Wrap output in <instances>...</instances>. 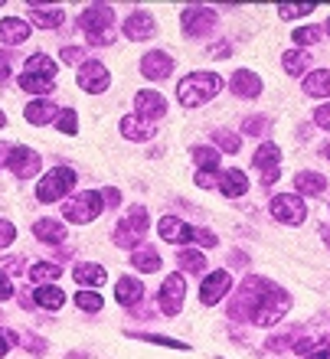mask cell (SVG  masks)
<instances>
[{
	"mask_svg": "<svg viewBox=\"0 0 330 359\" xmlns=\"http://www.w3.org/2000/svg\"><path fill=\"white\" fill-rule=\"evenodd\" d=\"M282 66L288 76H304V72L311 69V53H308V49H288L282 56Z\"/></svg>",
	"mask_w": 330,
	"mask_h": 359,
	"instance_id": "29",
	"label": "cell"
},
{
	"mask_svg": "<svg viewBox=\"0 0 330 359\" xmlns=\"http://www.w3.org/2000/svg\"><path fill=\"white\" fill-rule=\"evenodd\" d=\"M229 88H232L236 98H258V95H262V79L255 76L252 69H239V72H232V79H229Z\"/></svg>",
	"mask_w": 330,
	"mask_h": 359,
	"instance_id": "18",
	"label": "cell"
},
{
	"mask_svg": "<svg viewBox=\"0 0 330 359\" xmlns=\"http://www.w3.org/2000/svg\"><path fill=\"white\" fill-rule=\"evenodd\" d=\"M183 297H187V281H183V274H180V271L167 274V278H164V284H161V294H157L161 311L167 313V317L180 313V307H183Z\"/></svg>",
	"mask_w": 330,
	"mask_h": 359,
	"instance_id": "10",
	"label": "cell"
},
{
	"mask_svg": "<svg viewBox=\"0 0 330 359\" xmlns=\"http://www.w3.org/2000/svg\"><path fill=\"white\" fill-rule=\"evenodd\" d=\"M76 82H79L82 92L102 95V92H108V86H112V76H108V69H105L102 62H95L92 59V62H82V66H79Z\"/></svg>",
	"mask_w": 330,
	"mask_h": 359,
	"instance_id": "12",
	"label": "cell"
},
{
	"mask_svg": "<svg viewBox=\"0 0 330 359\" xmlns=\"http://www.w3.org/2000/svg\"><path fill=\"white\" fill-rule=\"evenodd\" d=\"M29 36V23L20 17H7L0 20V43H7V46H20V43H27Z\"/></svg>",
	"mask_w": 330,
	"mask_h": 359,
	"instance_id": "21",
	"label": "cell"
},
{
	"mask_svg": "<svg viewBox=\"0 0 330 359\" xmlns=\"http://www.w3.org/2000/svg\"><path fill=\"white\" fill-rule=\"evenodd\" d=\"M10 346H13V337H10V333H0V359L10 353Z\"/></svg>",
	"mask_w": 330,
	"mask_h": 359,
	"instance_id": "50",
	"label": "cell"
},
{
	"mask_svg": "<svg viewBox=\"0 0 330 359\" xmlns=\"http://www.w3.org/2000/svg\"><path fill=\"white\" fill-rule=\"evenodd\" d=\"M252 163H255V170H262V183L272 187L275 180H278V173H282V151H278L272 141H265L262 147L255 151Z\"/></svg>",
	"mask_w": 330,
	"mask_h": 359,
	"instance_id": "14",
	"label": "cell"
},
{
	"mask_svg": "<svg viewBox=\"0 0 330 359\" xmlns=\"http://www.w3.org/2000/svg\"><path fill=\"white\" fill-rule=\"evenodd\" d=\"M33 232H37L39 242H49V245H62L69 238V229H62V222H56V219H39Z\"/></svg>",
	"mask_w": 330,
	"mask_h": 359,
	"instance_id": "26",
	"label": "cell"
},
{
	"mask_svg": "<svg viewBox=\"0 0 330 359\" xmlns=\"http://www.w3.org/2000/svg\"><path fill=\"white\" fill-rule=\"evenodd\" d=\"M76 307L85 311V313H98L105 307V301H102V294H95V291H79L76 294Z\"/></svg>",
	"mask_w": 330,
	"mask_h": 359,
	"instance_id": "36",
	"label": "cell"
},
{
	"mask_svg": "<svg viewBox=\"0 0 330 359\" xmlns=\"http://www.w3.org/2000/svg\"><path fill=\"white\" fill-rule=\"evenodd\" d=\"M314 4H282L278 7V17L282 20H301V17H311Z\"/></svg>",
	"mask_w": 330,
	"mask_h": 359,
	"instance_id": "40",
	"label": "cell"
},
{
	"mask_svg": "<svg viewBox=\"0 0 330 359\" xmlns=\"http://www.w3.org/2000/svg\"><path fill=\"white\" fill-rule=\"evenodd\" d=\"M62 59H66V62H82V49L79 46H62Z\"/></svg>",
	"mask_w": 330,
	"mask_h": 359,
	"instance_id": "48",
	"label": "cell"
},
{
	"mask_svg": "<svg viewBox=\"0 0 330 359\" xmlns=\"http://www.w3.org/2000/svg\"><path fill=\"white\" fill-rule=\"evenodd\" d=\"M29 20H33L39 29H59V27H62V20H66V13H62L59 7H49V10L29 7Z\"/></svg>",
	"mask_w": 330,
	"mask_h": 359,
	"instance_id": "30",
	"label": "cell"
},
{
	"mask_svg": "<svg viewBox=\"0 0 330 359\" xmlns=\"http://www.w3.org/2000/svg\"><path fill=\"white\" fill-rule=\"evenodd\" d=\"M301 88H304V95H311V98H330V69L308 72Z\"/></svg>",
	"mask_w": 330,
	"mask_h": 359,
	"instance_id": "27",
	"label": "cell"
},
{
	"mask_svg": "<svg viewBox=\"0 0 330 359\" xmlns=\"http://www.w3.org/2000/svg\"><path fill=\"white\" fill-rule=\"evenodd\" d=\"M193 161H197V167L203 173H216L219 170V151L216 147H206V144L193 147Z\"/></svg>",
	"mask_w": 330,
	"mask_h": 359,
	"instance_id": "33",
	"label": "cell"
},
{
	"mask_svg": "<svg viewBox=\"0 0 330 359\" xmlns=\"http://www.w3.org/2000/svg\"><path fill=\"white\" fill-rule=\"evenodd\" d=\"M23 72H27V76H37V79L53 82V79H56V59L46 56V53H33V56L23 62Z\"/></svg>",
	"mask_w": 330,
	"mask_h": 359,
	"instance_id": "23",
	"label": "cell"
},
{
	"mask_svg": "<svg viewBox=\"0 0 330 359\" xmlns=\"http://www.w3.org/2000/svg\"><path fill=\"white\" fill-rule=\"evenodd\" d=\"M147 229H151L147 206H131L124 212V219H118V226H114V245L138 248L147 238Z\"/></svg>",
	"mask_w": 330,
	"mask_h": 359,
	"instance_id": "5",
	"label": "cell"
},
{
	"mask_svg": "<svg viewBox=\"0 0 330 359\" xmlns=\"http://www.w3.org/2000/svg\"><path fill=\"white\" fill-rule=\"evenodd\" d=\"M134 340H147V343H161V346H170V350H190L183 340H173V337H161V333H131Z\"/></svg>",
	"mask_w": 330,
	"mask_h": 359,
	"instance_id": "39",
	"label": "cell"
},
{
	"mask_svg": "<svg viewBox=\"0 0 330 359\" xmlns=\"http://www.w3.org/2000/svg\"><path fill=\"white\" fill-rule=\"evenodd\" d=\"M56 128L62 134H76L79 131V114L72 111V108H62V111L56 114Z\"/></svg>",
	"mask_w": 330,
	"mask_h": 359,
	"instance_id": "42",
	"label": "cell"
},
{
	"mask_svg": "<svg viewBox=\"0 0 330 359\" xmlns=\"http://www.w3.org/2000/svg\"><path fill=\"white\" fill-rule=\"evenodd\" d=\"M79 27L88 36L92 46H112L114 43V10L108 4H92V7L82 10L79 17Z\"/></svg>",
	"mask_w": 330,
	"mask_h": 359,
	"instance_id": "3",
	"label": "cell"
},
{
	"mask_svg": "<svg viewBox=\"0 0 330 359\" xmlns=\"http://www.w3.org/2000/svg\"><path fill=\"white\" fill-rule=\"evenodd\" d=\"M197 187L213 189V187H216V177H213V173H203V170H199V173H197Z\"/></svg>",
	"mask_w": 330,
	"mask_h": 359,
	"instance_id": "49",
	"label": "cell"
},
{
	"mask_svg": "<svg viewBox=\"0 0 330 359\" xmlns=\"http://www.w3.org/2000/svg\"><path fill=\"white\" fill-rule=\"evenodd\" d=\"M124 36L128 39H134V43H141V39H151L154 36V17L151 13H147V10H134L131 17L124 20Z\"/></svg>",
	"mask_w": 330,
	"mask_h": 359,
	"instance_id": "17",
	"label": "cell"
},
{
	"mask_svg": "<svg viewBox=\"0 0 330 359\" xmlns=\"http://www.w3.org/2000/svg\"><path fill=\"white\" fill-rule=\"evenodd\" d=\"M157 232H161L164 242H173V245H187V242H197V245H203V248L219 245V238L213 236L209 229H197L177 216H164L161 222H157Z\"/></svg>",
	"mask_w": 330,
	"mask_h": 359,
	"instance_id": "4",
	"label": "cell"
},
{
	"mask_svg": "<svg viewBox=\"0 0 330 359\" xmlns=\"http://www.w3.org/2000/svg\"><path fill=\"white\" fill-rule=\"evenodd\" d=\"M33 301H37V307H43V311H59V307L66 304V291L56 287V284H37Z\"/></svg>",
	"mask_w": 330,
	"mask_h": 359,
	"instance_id": "25",
	"label": "cell"
},
{
	"mask_svg": "<svg viewBox=\"0 0 330 359\" xmlns=\"http://www.w3.org/2000/svg\"><path fill=\"white\" fill-rule=\"evenodd\" d=\"M213 141H216L223 151H229V154L242 151V137H239V134H232V131H216V134H213Z\"/></svg>",
	"mask_w": 330,
	"mask_h": 359,
	"instance_id": "41",
	"label": "cell"
},
{
	"mask_svg": "<svg viewBox=\"0 0 330 359\" xmlns=\"http://www.w3.org/2000/svg\"><path fill=\"white\" fill-rule=\"evenodd\" d=\"M4 124H7V114H4V111H0V128H4Z\"/></svg>",
	"mask_w": 330,
	"mask_h": 359,
	"instance_id": "53",
	"label": "cell"
},
{
	"mask_svg": "<svg viewBox=\"0 0 330 359\" xmlns=\"http://www.w3.org/2000/svg\"><path fill=\"white\" fill-rule=\"evenodd\" d=\"M134 111H138V118H144V121H157V118L167 114V102H164L161 92L144 88V92L134 95Z\"/></svg>",
	"mask_w": 330,
	"mask_h": 359,
	"instance_id": "15",
	"label": "cell"
},
{
	"mask_svg": "<svg viewBox=\"0 0 330 359\" xmlns=\"http://www.w3.org/2000/svg\"><path fill=\"white\" fill-rule=\"evenodd\" d=\"M308 359H330V350H311Z\"/></svg>",
	"mask_w": 330,
	"mask_h": 359,
	"instance_id": "52",
	"label": "cell"
},
{
	"mask_svg": "<svg viewBox=\"0 0 330 359\" xmlns=\"http://www.w3.org/2000/svg\"><path fill=\"white\" fill-rule=\"evenodd\" d=\"M294 187H298V196H321L324 189H327V180L314 170H304L294 177Z\"/></svg>",
	"mask_w": 330,
	"mask_h": 359,
	"instance_id": "28",
	"label": "cell"
},
{
	"mask_svg": "<svg viewBox=\"0 0 330 359\" xmlns=\"http://www.w3.org/2000/svg\"><path fill=\"white\" fill-rule=\"evenodd\" d=\"M324 157H327V161H330V144H327V147H324Z\"/></svg>",
	"mask_w": 330,
	"mask_h": 359,
	"instance_id": "54",
	"label": "cell"
},
{
	"mask_svg": "<svg viewBox=\"0 0 330 359\" xmlns=\"http://www.w3.org/2000/svg\"><path fill=\"white\" fill-rule=\"evenodd\" d=\"M56 114H59V108L53 102H46V98H37V102H29L27 108H23V118H27L29 124H53L56 121Z\"/></svg>",
	"mask_w": 330,
	"mask_h": 359,
	"instance_id": "22",
	"label": "cell"
},
{
	"mask_svg": "<svg viewBox=\"0 0 330 359\" xmlns=\"http://www.w3.org/2000/svg\"><path fill=\"white\" fill-rule=\"evenodd\" d=\"M72 278H76L82 287H102V284H105V268L102 265H92V262H82V265H76Z\"/></svg>",
	"mask_w": 330,
	"mask_h": 359,
	"instance_id": "31",
	"label": "cell"
},
{
	"mask_svg": "<svg viewBox=\"0 0 330 359\" xmlns=\"http://www.w3.org/2000/svg\"><path fill=\"white\" fill-rule=\"evenodd\" d=\"M288 307H291V297L282 287H275L265 278H255V301L252 311H249V320L258 323V327H272L288 313Z\"/></svg>",
	"mask_w": 330,
	"mask_h": 359,
	"instance_id": "1",
	"label": "cell"
},
{
	"mask_svg": "<svg viewBox=\"0 0 330 359\" xmlns=\"http://www.w3.org/2000/svg\"><path fill=\"white\" fill-rule=\"evenodd\" d=\"M121 137L128 141H151L154 137V124L138 118V114H124L121 118Z\"/></svg>",
	"mask_w": 330,
	"mask_h": 359,
	"instance_id": "24",
	"label": "cell"
},
{
	"mask_svg": "<svg viewBox=\"0 0 330 359\" xmlns=\"http://www.w3.org/2000/svg\"><path fill=\"white\" fill-rule=\"evenodd\" d=\"M76 180L79 177L72 167H56V170H49L46 177L37 183V199L39 203H59L69 189L76 187Z\"/></svg>",
	"mask_w": 330,
	"mask_h": 359,
	"instance_id": "8",
	"label": "cell"
},
{
	"mask_svg": "<svg viewBox=\"0 0 330 359\" xmlns=\"http://www.w3.org/2000/svg\"><path fill=\"white\" fill-rule=\"evenodd\" d=\"M102 193H95V189H85V193H79V196H72L69 203H62V216L72 222V226H88V222H95V219L102 216Z\"/></svg>",
	"mask_w": 330,
	"mask_h": 359,
	"instance_id": "6",
	"label": "cell"
},
{
	"mask_svg": "<svg viewBox=\"0 0 330 359\" xmlns=\"http://www.w3.org/2000/svg\"><path fill=\"white\" fill-rule=\"evenodd\" d=\"M177 262H180V268L183 271H190V274H203L206 271V255L203 252H197V248H183L177 255Z\"/></svg>",
	"mask_w": 330,
	"mask_h": 359,
	"instance_id": "34",
	"label": "cell"
},
{
	"mask_svg": "<svg viewBox=\"0 0 330 359\" xmlns=\"http://www.w3.org/2000/svg\"><path fill=\"white\" fill-rule=\"evenodd\" d=\"M314 124H317V128H324V131H330V102L321 104V108L314 111Z\"/></svg>",
	"mask_w": 330,
	"mask_h": 359,
	"instance_id": "45",
	"label": "cell"
},
{
	"mask_svg": "<svg viewBox=\"0 0 330 359\" xmlns=\"http://www.w3.org/2000/svg\"><path fill=\"white\" fill-rule=\"evenodd\" d=\"M0 7H4V0H0Z\"/></svg>",
	"mask_w": 330,
	"mask_h": 359,
	"instance_id": "56",
	"label": "cell"
},
{
	"mask_svg": "<svg viewBox=\"0 0 330 359\" xmlns=\"http://www.w3.org/2000/svg\"><path fill=\"white\" fill-rule=\"evenodd\" d=\"M321 36H324L321 27H298L291 33V39L298 43V46H314V43H321Z\"/></svg>",
	"mask_w": 330,
	"mask_h": 359,
	"instance_id": "38",
	"label": "cell"
},
{
	"mask_svg": "<svg viewBox=\"0 0 330 359\" xmlns=\"http://www.w3.org/2000/svg\"><path fill=\"white\" fill-rule=\"evenodd\" d=\"M131 265L138 268V271H144V274H154V271H161V255H157L154 248L138 245L134 248V255H131Z\"/></svg>",
	"mask_w": 330,
	"mask_h": 359,
	"instance_id": "32",
	"label": "cell"
},
{
	"mask_svg": "<svg viewBox=\"0 0 330 359\" xmlns=\"http://www.w3.org/2000/svg\"><path fill=\"white\" fill-rule=\"evenodd\" d=\"M265 131H268V118H265V114L246 118V124H242V134H265Z\"/></svg>",
	"mask_w": 330,
	"mask_h": 359,
	"instance_id": "43",
	"label": "cell"
},
{
	"mask_svg": "<svg viewBox=\"0 0 330 359\" xmlns=\"http://www.w3.org/2000/svg\"><path fill=\"white\" fill-rule=\"evenodd\" d=\"M223 79L216 72H190L177 82V102L183 108H197V104H206L209 98H216L223 92Z\"/></svg>",
	"mask_w": 330,
	"mask_h": 359,
	"instance_id": "2",
	"label": "cell"
},
{
	"mask_svg": "<svg viewBox=\"0 0 330 359\" xmlns=\"http://www.w3.org/2000/svg\"><path fill=\"white\" fill-rule=\"evenodd\" d=\"M272 216L284 226H301L308 219V203L298 193H282V196L272 199Z\"/></svg>",
	"mask_w": 330,
	"mask_h": 359,
	"instance_id": "9",
	"label": "cell"
},
{
	"mask_svg": "<svg viewBox=\"0 0 330 359\" xmlns=\"http://www.w3.org/2000/svg\"><path fill=\"white\" fill-rule=\"evenodd\" d=\"M180 27H183V33L193 39H203L206 33H213V27H216V10L209 7H187L183 10V17H180Z\"/></svg>",
	"mask_w": 330,
	"mask_h": 359,
	"instance_id": "11",
	"label": "cell"
},
{
	"mask_svg": "<svg viewBox=\"0 0 330 359\" xmlns=\"http://www.w3.org/2000/svg\"><path fill=\"white\" fill-rule=\"evenodd\" d=\"M327 33H330V20H327Z\"/></svg>",
	"mask_w": 330,
	"mask_h": 359,
	"instance_id": "55",
	"label": "cell"
},
{
	"mask_svg": "<svg viewBox=\"0 0 330 359\" xmlns=\"http://www.w3.org/2000/svg\"><path fill=\"white\" fill-rule=\"evenodd\" d=\"M59 274H62V268L53 265V262H39V265L29 268V278H33L37 284H53Z\"/></svg>",
	"mask_w": 330,
	"mask_h": 359,
	"instance_id": "35",
	"label": "cell"
},
{
	"mask_svg": "<svg viewBox=\"0 0 330 359\" xmlns=\"http://www.w3.org/2000/svg\"><path fill=\"white\" fill-rule=\"evenodd\" d=\"M10 79V59L0 53V82H7Z\"/></svg>",
	"mask_w": 330,
	"mask_h": 359,
	"instance_id": "51",
	"label": "cell"
},
{
	"mask_svg": "<svg viewBox=\"0 0 330 359\" xmlns=\"http://www.w3.org/2000/svg\"><path fill=\"white\" fill-rule=\"evenodd\" d=\"M0 161L7 163V170L20 180L37 177L39 167H43L39 154L29 151V147H23V144H20V147H13V144H0Z\"/></svg>",
	"mask_w": 330,
	"mask_h": 359,
	"instance_id": "7",
	"label": "cell"
},
{
	"mask_svg": "<svg viewBox=\"0 0 330 359\" xmlns=\"http://www.w3.org/2000/svg\"><path fill=\"white\" fill-rule=\"evenodd\" d=\"M10 297H13V281L0 271V301H10Z\"/></svg>",
	"mask_w": 330,
	"mask_h": 359,
	"instance_id": "46",
	"label": "cell"
},
{
	"mask_svg": "<svg viewBox=\"0 0 330 359\" xmlns=\"http://www.w3.org/2000/svg\"><path fill=\"white\" fill-rule=\"evenodd\" d=\"M229 287H232V274H229L226 268L209 271L206 281H203V287H199V304H203V307H216V304L229 294Z\"/></svg>",
	"mask_w": 330,
	"mask_h": 359,
	"instance_id": "13",
	"label": "cell"
},
{
	"mask_svg": "<svg viewBox=\"0 0 330 359\" xmlns=\"http://www.w3.org/2000/svg\"><path fill=\"white\" fill-rule=\"evenodd\" d=\"M114 297H118V304H124V307H134V304L144 297V284L134 278V274H121L118 281H114Z\"/></svg>",
	"mask_w": 330,
	"mask_h": 359,
	"instance_id": "20",
	"label": "cell"
},
{
	"mask_svg": "<svg viewBox=\"0 0 330 359\" xmlns=\"http://www.w3.org/2000/svg\"><path fill=\"white\" fill-rule=\"evenodd\" d=\"M13 238H17V229H13V222H7V219H0V248L13 245Z\"/></svg>",
	"mask_w": 330,
	"mask_h": 359,
	"instance_id": "44",
	"label": "cell"
},
{
	"mask_svg": "<svg viewBox=\"0 0 330 359\" xmlns=\"http://www.w3.org/2000/svg\"><path fill=\"white\" fill-rule=\"evenodd\" d=\"M173 72V56L164 53V49H151V53H144L141 56V76L154 79V82H161Z\"/></svg>",
	"mask_w": 330,
	"mask_h": 359,
	"instance_id": "16",
	"label": "cell"
},
{
	"mask_svg": "<svg viewBox=\"0 0 330 359\" xmlns=\"http://www.w3.org/2000/svg\"><path fill=\"white\" fill-rule=\"evenodd\" d=\"M20 88L29 95H46L53 92V82H46V79H37V76H27V72H20Z\"/></svg>",
	"mask_w": 330,
	"mask_h": 359,
	"instance_id": "37",
	"label": "cell"
},
{
	"mask_svg": "<svg viewBox=\"0 0 330 359\" xmlns=\"http://www.w3.org/2000/svg\"><path fill=\"white\" fill-rule=\"evenodd\" d=\"M102 203H105V206H118V203H121V193H118L114 187H108L102 193Z\"/></svg>",
	"mask_w": 330,
	"mask_h": 359,
	"instance_id": "47",
	"label": "cell"
},
{
	"mask_svg": "<svg viewBox=\"0 0 330 359\" xmlns=\"http://www.w3.org/2000/svg\"><path fill=\"white\" fill-rule=\"evenodd\" d=\"M216 187H219V193H223V196L239 199V196H246V193H249V177L242 170H223L216 177Z\"/></svg>",
	"mask_w": 330,
	"mask_h": 359,
	"instance_id": "19",
	"label": "cell"
}]
</instances>
